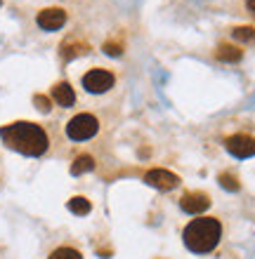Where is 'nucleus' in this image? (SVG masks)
I'll return each instance as SVG.
<instances>
[{"mask_svg": "<svg viewBox=\"0 0 255 259\" xmlns=\"http://www.w3.org/2000/svg\"><path fill=\"white\" fill-rule=\"evenodd\" d=\"M3 142L12 151H19L24 156H43L48 151V135L43 132L41 125L35 123H12L0 130Z\"/></svg>", "mask_w": 255, "mask_h": 259, "instance_id": "nucleus-1", "label": "nucleus"}, {"mask_svg": "<svg viewBox=\"0 0 255 259\" xmlns=\"http://www.w3.org/2000/svg\"><path fill=\"white\" fill-rule=\"evenodd\" d=\"M182 238H185V245L189 247L192 252L206 254L217 247V243H220V238H222V226L215 217L194 219V222L187 224Z\"/></svg>", "mask_w": 255, "mask_h": 259, "instance_id": "nucleus-2", "label": "nucleus"}, {"mask_svg": "<svg viewBox=\"0 0 255 259\" xmlns=\"http://www.w3.org/2000/svg\"><path fill=\"white\" fill-rule=\"evenodd\" d=\"M97 130H99V123H97L95 116H90V113H81V116L71 118L69 125H66V135L69 139L74 142H85L90 137L97 135Z\"/></svg>", "mask_w": 255, "mask_h": 259, "instance_id": "nucleus-3", "label": "nucleus"}, {"mask_svg": "<svg viewBox=\"0 0 255 259\" xmlns=\"http://www.w3.org/2000/svg\"><path fill=\"white\" fill-rule=\"evenodd\" d=\"M83 88L92 95H102V92L114 88V75L104 68H92L83 75Z\"/></svg>", "mask_w": 255, "mask_h": 259, "instance_id": "nucleus-4", "label": "nucleus"}, {"mask_svg": "<svg viewBox=\"0 0 255 259\" xmlns=\"http://www.w3.org/2000/svg\"><path fill=\"white\" fill-rule=\"evenodd\" d=\"M225 149H227L234 158H250V156H255V137L232 135L225 139Z\"/></svg>", "mask_w": 255, "mask_h": 259, "instance_id": "nucleus-5", "label": "nucleus"}, {"mask_svg": "<svg viewBox=\"0 0 255 259\" xmlns=\"http://www.w3.org/2000/svg\"><path fill=\"white\" fill-rule=\"evenodd\" d=\"M144 182L149 186H154V189H159V191H172V189L179 184V177L170 170H161V167H156V170L147 172Z\"/></svg>", "mask_w": 255, "mask_h": 259, "instance_id": "nucleus-6", "label": "nucleus"}, {"mask_svg": "<svg viewBox=\"0 0 255 259\" xmlns=\"http://www.w3.org/2000/svg\"><path fill=\"white\" fill-rule=\"evenodd\" d=\"M179 207H182L185 212H189V214H201L203 210L210 207V198H208V193L189 191V193H185V196L179 198Z\"/></svg>", "mask_w": 255, "mask_h": 259, "instance_id": "nucleus-7", "label": "nucleus"}, {"mask_svg": "<svg viewBox=\"0 0 255 259\" xmlns=\"http://www.w3.org/2000/svg\"><path fill=\"white\" fill-rule=\"evenodd\" d=\"M35 21L45 31H57V28H62L66 24V12H64L62 7H48V10L38 12V19Z\"/></svg>", "mask_w": 255, "mask_h": 259, "instance_id": "nucleus-8", "label": "nucleus"}, {"mask_svg": "<svg viewBox=\"0 0 255 259\" xmlns=\"http://www.w3.org/2000/svg\"><path fill=\"white\" fill-rule=\"evenodd\" d=\"M52 99H55L59 106H74L76 102V95H74V88H71L69 82H57L55 88H52Z\"/></svg>", "mask_w": 255, "mask_h": 259, "instance_id": "nucleus-9", "label": "nucleus"}, {"mask_svg": "<svg viewBox=\"0 0 255 259\" xmlns=\"http://www.w3.org/2000/svg\"><path fill=\"white\" fill-rule=\"evenodd\" d=\"M215 55H217L220 62H239V59L243 57V52L239 48H234V45H220Z\"/></svg>", "mask_w": 255, "mask_h": 259, "instance_id": "nucleus-10", "label": "nucleus"}, {"mask_svg": "<svg viewBox=\"0 0 255 259\" xmlns=\"http://www.w3.org/2000/svg\"><path fill=\"white\" fill-rule=\"evenodd\" d=\"M69 210L74 212V214H88L90 210H92V205H90V200L88 198H83V196H76V198H71L69 200Z\"/></svg>", "mask_w": 255, "mask_h": 259, "instance_id": "nucleus-11", "label": "nucleus"}, {"mask_svg": "<svg viewBox=\"0 0 255 259\" xmlns=\"http://www.w3.org/2000/svg\"><path fill=\"white\" fill-rule=\"evenodd\" d=\"M95 167V160L90 156H78L76 160H74V165H71V175H83V172H90Z\"/></svg>", "mask_w": 255, "mask_h": 259, "instance_id": "nucleus-12", "label": "nucleus"}, {"mask_svg": "<svg viewBox=\"0 0 255 259\" xmlns=\"http://www.w3.org/2000/svg\"><path fill=\"white\" fill-rule=\"evenodd\" d=\"M88 50H90L88 45H81V42H66L62 48V55L66 57V59H74L76 55H85Z\"/></svg>", "mask_w": 255, "mask_h": 259, "instance_id": "nucleus-13", "label": "nucleus"}, {"mask_svg": "<svg viewBox=\"0 0 255 259\" xmlns=\"http://www.w3.org/2000/svg\"><path fill=\"white\" fill-rule=\"evenodd\" d=\"M232 35L241 42H255V28L253 26H239L232 31Z\"/></svg>", "mask_w": 255, "mask_h": 259, "instance_id": "nucleus-14", "label": "nucleus"}, {"mask_svg": "<svg viewBox=\"0 0 255 259\" xmlns=\"http://www.w3.org/2000/svg\"><path fill=\"white\" fill-rule=\"evenodd\" d=\"M50 259H83V257L74 247H57L55 252L50 254Z\"/></svg>", "mask_w": 255, "mask_h": 259, "instance_id": "nucleus-15", "label": "nucleus"}, {"mask_svg": "<svg viewBox=\"0 0 255 259\" xmlns=\"http://www.w3.org/2000/svg\"><path fill=\"white\" fill-rule=\"evenodd\" d=\"M220 184L227 189V191H239V179L234 175H229V172H222L220 175Z\"/></svg>", "mask_w": 255, "mask_h": 259, "instance_id": "nucleus-16", "label": "nucleus"}, {"mask_svg": "<svg viewBox=\"0 0 255 259\" xmlns=\"http://www.w3.org/2000/svg\"><path fill=\"white\" fill-rule=\"evenodd\" d=\"M104 52H106V55H111V57H118L121 52H123V48H121V42L109 40V42H104Z\"/></svg>", "mask_w": 255, "mask_h": 259, "instance_id": "nucleus-17", "label": "nucleus"}, {"mask_svg": "<svg viewBox=\"0 0 255 259\" xmlns=\"http://www.w3.org/2000/svg\"><path fill=\"white\" fill-rule=\"evenodd\" d=\"M33 104L38 106V111H43V113H48V111H50V99H48V97L35 95L33 97Z\"/></svg>", "mask_w": 255, "mask_h": 259, "instance_id": "nucleus-18", "label": "nucleus"}, {"mask_svg": "<svg viewBox=\"0 0 255 259\" xmlns=\"http://www.w3.org/2000/svg\"><path fill=\"white\" fill-rule=\"evenodd\" d=\"M246 5H248V10L255 14V0H246Z\"/></svg>", "mask_w": 255, "mask_h": 259, "instance_id": "nucleus-19", "label": "nucleus"}, {"mask_svg": "<svg viewBox=\"0 0 255 259\" xmlns=\"http://www.w3.org/2000/svg\"><path fill=\"white\" fill-rule=\"evenodd\" d=\"M0 5H3V0H0Z\"/></svg>", "mask_w": 255, "mask_h": 259, "instance_id": "nucleus-20", "label": "nucleus"}]
</instances>
